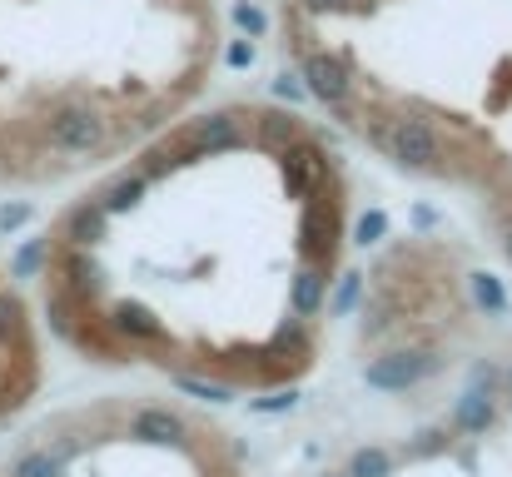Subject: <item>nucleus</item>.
<instances>
[{"instance_id": "1", "label": "nucleus", "mask_w": 512, "mask_h": 477, "mask_svg": "<svg viewBox=\"0 0 512 477\" xmlns=\"http://www.w3.org/2000/svg\"><path fill=\"white\" fill-rule=\"evenodd\" d=\"M433 368H438V358H433V353L408 348V353H383V358H373L363 378H368V388H378V393H403V388L423 383Z\"/></svg>"}, {"instance_id": "2", "label": "nucleus", "mask_w": 512, "mask_h": 477, "mask_svg": "<svg viewBox=\"0 0 512 477\" xmlns=\"http://www.w3.org/2000/svg\"><path fill=\"white\" fill-rule=\"evenodd\" d=\"M100 140H105V120H100L95 110H85V105H65V110L50 115V145H55V150H65V155H85V150H95Z\"/></svg>"}, {"instance_id": "3", "label": "nucleus", "mask_w": 512, "mask_h": 477, "mask_svg": "<svg viewBox=\"0 0 512 477\" xmlns=\"http://www.w3.org/2000/svg\"><path fill=\"white\" fill-rule=\"evenodd\" d=\"M279 164H284V189L294 199H309L329 184V155L319 145H289Z\"/></svg>"}, {"instance_id": "4", "label": "nucleus", "mask_w": 512, "mask_h": 477, "mask_svg": "<svg viewBox=\"0 0 512 477\" xmlns=\"http://www.w3.org/2000/svg\"><path fill=\"white\" fill-rule=\"evenodd\" d=\"M334 244H339V209H334L329 199H319V194H309V209H304V239H299V254H304L309 264H329V254H334Z\"/></svg>"}, {"instance_id": "5", "label": "nucleus", "mask_w": 512, "mask_h": 477, "mask_svg": "<svg viewBox=\"0 0 512 477\" xmlns=\"http://www.w3.org/2000/svg\"><path fill=\"white\" fill-rule=\"evenodd\" d=\"M383 145L393 150V159H398L403 169H428V164H438V140H433V130H428L423 120H398V125H388Z\"/></svg>"}, {"instance_id": "6", "label": "nucleus", "mask_w": 512, "mask_h": 477, "mask_svg": "<svg viewBox=\"0 0 512 477\" xmlns=\"http://www.w3.org/2000/svg\"><path fill=\"white\" fill-rule=\"evenodd\" d=\"M304 90H309V95H319L324 105H343V100H348V90H353L348 65H343L339 55L309 50V55H304Z\"/></svg>"}, {"instance_id": "7", "label": "nucleus", "mask_w": 512, "mask_h": 477, "mask_svg": "<svg viewBox=\"0 0 512 477\" xmlns=\"http://www.w3.org/2000/svg\"><path fill=\"white\" fill-rule=\"evenodd\" d=\"M239 145H244V140H239L234 115H204V120H194V125L184 130V140H179V150L189 159L219 155V150H239Z\"/></svg>"}, {"instance_id": "8", "label": "nucleus", "mask_w": 512, "mask_h": 477, "mask_svg": "<svg viewBox=\"0 0 512 477\" xmlns=\"http://www.w3.org/2000/svg\"><path fill=\"white\" fill-rule=\"evenodd\" d=\"M135 438L155 443V448H184V423L165 408H145V413H135Z\"/></svg>"}, {"instance_id": "9", "label": "nucleus", "mask_w": 512, "mask_h": 477, "mask_svg": "<svg viewBox=\"0 0 512 477\" xmlns=\"http://www.w3.org/2000/svg\"><path fill=\"white\" fill-rule=\"evenodd\" d=\"M105 209L100 204H85V209H75L70 219H65V239L75 244V249H95L100 239H105Z\"/></svg>"}, {"instance_id": "10", "label": "nucleus", "mask_w": 512, "mask_h": 477, "mask_svg": "<svg viewBox=\"0 0 512 477\" xmlns=\"http://www.w3.org/2000/svg\"><path fill=\"white\" fill-rule=\"evenodd\" d=\"M289 304H294V318H314L324 309V274H319V264H309V269L294 279Z\"/></svg>"}, {"instance_id": "11", "label": "nucleus", "mask_w": 512, "mask_h": 477, "mask_svg": "<svg viewBox=\"0 0 512 477\" xmlns=\"http://www.w3.org/2000/svg\"><path fill=\"white\" fill-rule=\"evenodd\" d=\"M110 323H115V333H125V338H155V333H160V318L150 314L145 304H135V299L115 304Z\"/></svg>"}, {"instance_id": "12", "label": "nucleus", "mask_w": 512, "mask_h": 477, "mask_svg": "<svg viewBox=\"0 0 512 477\" xmlns=\"http://www.w3.org/2000/svg\"><path fill=\"white\" fill-rule=\"evenodd\" d=\"M65 463H70V448H40V453H25L10 468V477H60Z\"/></svg>"}, {"instance_id": "13", "label": "nucleus", "mask_w": 512, "mask_h": 477, "mask_svg": "<svg viewBox=\"0 0 512 477\" xmlns=\"http://www.w3.org/2000/svg\"><path fill=\"white\" fill-rule=\"evenodd\" d=\"M468 289H473V304L483 309V314H493V318H503L508 314V289L493 279V274H468Z\"/></svg>"}, {"instance_id": "14", "label": "nucleus", "mask_w": 512, "mask_h": 477, "mask_svg": "<svg viewBox=\"0 0 512 477\" xmlns=\"http://www.w3.org/2000/svg\"><path fill=\"white\" fill-rule=\"evenodd\" d=\"M145 194H150V179H145V174H135V179H120L115 189H105L100 209H105V214H130Z\"/></svg>"}, {"instance_id": "15", "label": "nucleus", "mask_w": 512, "mask_h": 477, "mask_svg": "<svg viewBox=\"0 0 512 477\" xmlns=\"http://www.w3.org/2000/svg\"><path fill=\"white\" fill-rule=\"evenodd\" d=\"M458 428H463V433H488V428H493V398H488V393H463V403H458Z\"/></svg>"}, {"instance_id": "16", "label": "nucleus", "mask_w": 512, "mask_h": 477, "mask_svg": "<svg viewBox=\"0 0 512 477\" xmlns=\"http://www.w3.org/2000/svg\"><path fill=\"white\" fill-rule=\"evenodd\" d=\"M348 477H393V458L383 448H358L348 458Z\"/></svg>"}, {"instance_id": "17", "label": "nucleus", "mask_w": 512, "mask_h": 477, "mask_svg": "<svg viewBox=\"0 0 512 477\" xmlns=\"http://www.w3.org/2000/svg\"><path fill=\"white\" fill-rule=\"evenodd\" d=\"M259 140H264V150H289L294 145V120L284 110H269L264 125H259Z\"/></svg>"}, {"instance_id": "18", "label": "nucleus", "mask_w": 512, "mask_h": 477, "mask_svg": "<svg viewBox=\"0 0 512 477\" xmlns=\"http://www.w3.org/2000/svg\"><path fill=\"white\" fill-rule=\"evenodd\" d=\"M174 388H179V393H189V398H204V403H229V388L204 383V378H189V373H179V378H174Z\"/></svg>"}, {"instance_id": "19", "label": "nucleus", "mask_w": 512, "mask_h": 477, "mask_svg": "<svg viewBox=\"0 0 512 477\" xmlns=\"http://www.w3.org/2000/svg\"><path fill=\"white\" fill-rule=\"evenodd\" d=\"M383 234H388V214H383V209H368V214L358 219V229H353V244L368 249V244H378Z\"/></svg>"}, {"instance_id": "20", "label": "nucleus", "mask_w": 512, "mask_h": 477, "mask_svg": "<svg viewBox=\"0 0 512 477\" xmlns=\"http://www.w3.org/2000/svg\"><path fill=\"white\" fill-rule=\"evenodd\" d=\"M65 274H70V284H75V289H85V294H90V289H95V279H100V269H95L85 254H75V259L65 264Z\"/></svg>"}, {"instance_id": "21", "label": "nucleus", "mask_w": 512, "mask_h": 477, "mask_svg": "<svg viewBox=\"0 0 512 477\" xmlns=\"http://www.w3.org/2000/svg\"><path fill=\"white\" fill-rule=\"evenodd\" d=\"M358 294H363V274H343V284H339V294H334V314H348L353 304H358Z\"/></svg>"}, {"instance_id": "22", "label": "nucleus", "mask_w": 512, "mask_h": 477, "mask_svg": "<svg viewBox=\"0 0 512 477\" xmlns=\"http://www.w3.org/2000/svg\"><path fill=\"white\" fill-rule=\"evenodd\" d=\"M170 169H179V155H174V150H150V155H145V179H160V174H170Z\"/></svg>"}, {"instance_id": "23", "label": "nucleus", "mask_w": 512, "mask_h": 477, "mask_svg": "<svg viewBox=\"0 0 512 477\" xmlns=\"http://www.w3.org/2000/svg\"><path fill=\"white\" fill-rule=\"evenodd\" d=\"M294 403H299V393H294V388H284V393H274V398H259V403H254V413H289Z\"/></svg>"}, {"instance_id": "24", "label": "nucleus", "mask_w": 512, "mask_h": 477, "mask_svg": "<svg viewBox=\"0 0 512 477\" xmlns=\"http://www.w3.org/2000/svg\"><path fill=\"white\" fill-rule=\"evenodd\" d=\"M40 259H45V244H25V249L15 254V274H35Z\"/></svg>"}, {"instance_id": "25", "label": "nucleus", "mask_w": 512, "mask_h": 477, "mask_svg": "<svg viewBox=\"0 0 512 477\" xmlns=\"http://www.w3.org/2000/svg\"><path fill=\"white\" fill-rule=\"evenodd\" d=\"M234 20H239L244 30H254V35H264V30H269V20H264L259 10H249V5H239V10H234Z\"/></svg>"}, {"instance_id": "26", "label": "nucleus", "mask_w": 512, "mask_h": 477, "mask_svg": "<svg viewBox=\"0 0 512 477\" xmlns=\"http://www.w3.org/2000/svg\"><path fill=\"white\" fill-rule=\"evenodd\" d=\"M413 453H443V433H438V428L418 433V438H413Z\"/></svg>"}, {"instance_id": "27", "label": "nucleus", "mask_w": 512, "mask_h": 477, "mask_svg": "<svg viewBox=\"0 0 512 477\" xmlns=\"http://www.w3.org/2000/svg\"><path fill=\"white\" fill-rule=\"evenodd\" d=\"M30 219V204H10V209H0V229H15V224H25Z\"/></svg>"}, {"instance_id": "28", "label": "nucleus", "mask_w": 512, "mask_h": 477, "mask_svg": "<svg viewBox=\"0 0 512 477\" xmlns=\"http://www.w3.org/2000/svg\"><path fill=\"white\" fill-rule=\"evenodd\" d=\"M15 318H20V309L10 299H0V333H15Z\"/></svg>"}, {"instance_id": "29", "label": "nucleus", "mask_w": 512, "mask_h": 477, "mask_svg": "<svg viewBox=\"0 0 512 477\" xmlns=\"http://www.w3.org/2000/svg\"><path fill=\"white\" fill-rule=\"evenodd\" d=\"M249 60H254L249 45H229V65H249Z\"/></svg>"}, {"instance_id": "30", "label": "nucleus", "mask_w": 512, "mask_h": 477, "mask_svg": "<svg viewBox=\"0 0 512 477\" xmlns=\"http://www.w3.org/2000/svg\"><path fill=\"white\" fill-rule=\"evenodd\" d=\"M279 95H289V100H299V95H304V85H294V75H284V80H279Z\"/></svg>"}, {"instance_id": "31", "label": "nucleus", "mask_w": 512, "mask_h": 477, "mask_svg": "<svg viewBox=\"0 0 512 477\" xmlns=\"http://www.w3.org/2000/svg\"><path fill=\"white\" fill-rule=\"evenodd\" d=\"M304 5H309V10H343L348 0H304Z\"/></svg>"}, {"instance_id": "32", "label": "nucleus", "mask_w": 512, "mask_h": 477, "mask_svg": "<svg viewBox=\"0 0 512 477\" xmlns=\"http://www.w3.org/2000/svg\"><path fill=\"white\" fill-rule=\"evenodd\" d=\"M508 259H512V234H508Z\"/></svg>"}, {"instance_id": "33", "label": "nucleus", "mask_w": 512, "mask_h": 477, "mask_svg": "<svg viewBox=\"0 0 512 477\" xmlns=\"http://www.w3.org/2000/svg\"><path fill=\"white\" fill-rule=\"evenodd\" d=\"M508 383H512V368H508Z\"/></svg>"}]
</instances>
